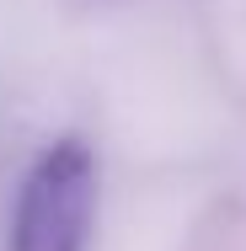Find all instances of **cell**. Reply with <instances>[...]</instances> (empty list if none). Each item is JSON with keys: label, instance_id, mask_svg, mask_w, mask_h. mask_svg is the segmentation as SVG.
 <instances>
[{"label": "cell", "instance_id": "1", "mask_svg": "<svg viewBox=\"0 0 246 251\" xmlns=\"http://www.w3.org/2000/svg\"><path fill=\"white\" fill-rule=\"evenodd\" d=\"M91 208H97L91 145L86 139H54L22 182L11 251H86Z\"/></svg>", "mask_w": 246, "mask_h": 251}]
</instances>
